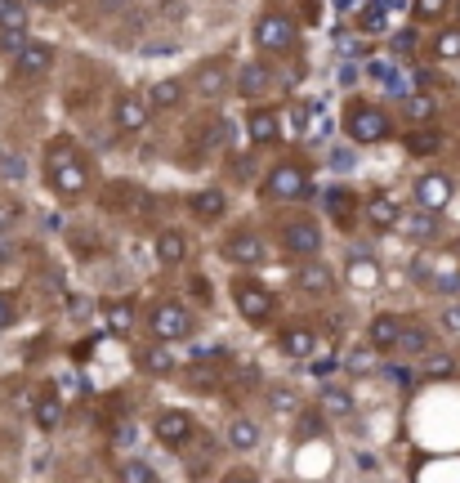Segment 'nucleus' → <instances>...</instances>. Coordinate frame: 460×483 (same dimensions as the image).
<instances>
[{"label":"nucleus","mask_w":460,"mask_h":483,"mask_svg":"<svg viewBox=\"0 0 460 483\" xmlns=\"http://www.w3.org/2000/svg\"><path fill=\"white\" fill-rule=\"evenodd\" d=\"M228 135H233V126L228 121H210L206 130H201V148L210 153V148H224L228 144Z\"/></svg>","instance_id":"nucleus-41"},{"label":"nucleus","mask_w":460,"mask_h":483,"mask_svg":"<svg viewBox=\"0 0 460 483\" xmlns=\"http://www.w3.org/2000/svg\"><path fill=\"white\" fill-rule=\"evenodd\" d=\"M148 104H152L157 112H175V108L184 104V81H179V77H166V81H157V86L148 90Z\"/></svg>","instance_id":"nucleus-25"},{"label":"nucleus","mask_w":460,"mask_h":483,"mask_svg":"<svg viewBox=\"0 0 460 483\" xmlns=\"http://www.w3.org/2000/svg\"><path fill=\"white\" fill-rule=\"evenodd\" d=\"M398 336H402V318H398V313H375V318H371V327H366L371 349H384V354H393Z\"/></svg>","instance_id":"nucleus-18"},{"label":"nucleus","mask_w":460,"mask_h":483,"mask_svg":"<svg viewBox=\"0 0 460 483\" xmlns=\"http://www.w3.org/2000/svg\"><path fill=\"white\" fill-rule=\"evenodd\" d=\"M442 327H447V331H456V336H460V300H451V304H447V309H442Z\"/></svg>","instance_id":"nucleus-49"},{"label":"nucleus","mask_w":460,"mask_h":483,"mask_svg":"<svg viewBox=\"0 0 460 483\" xmlns=\"http://www.w3.org/2000/svg\"><path fill=\"white\" fill-rule=\"evenodd\" d=\"M424 287H429V291H438V296H460V273H456V269H447V273H433Z\"/></svg>","instance_id":"nucleus-42"},{"label":"nucleus","mask_w":460,"mask_h":483,"mask_svg":"<svg viewBox=\"0 0 460 483\" xmlns=\"http://www.w3.org/2000/svg\"><path fill=\"white\" fill-rule=\"evenodd\" d=\"M72 157H77V144H72L68 135H59V139H50V148H45V171H54V166L72 162Z\"/></svg>","instance_id":"nucleus-34"},{"label":"nucleus","mask_w":460,"mask_h":483,"mask_svg":"<svg viewBox=\"0 0 460 483\" xmlns=\"http://www.w3.org/2000/svg\"><path fill=\"white\" fill-rule=\"evenodd\" d=\"M14 68H19L23 77H45V72L54 68V50H50L45 41H28V46L14 54Z\"/></svg>","instance_id":"nucleus-15"},{"label":"nucleus","mask_w":460,"mask_h":483,"mask_svg":"<svg viewBox=\"0 0 460 483\" xmlns=\"http://www.w3.org/2000/svg\"><path fill=\"white\" fill-rule=\"evenodd\" d=\"M188 380L197 385V394H215L219 389V362H197L188 371Z\"/></svg>","instance_id":"nucleus-32"},{"label":"nucleus","mask_w":460,"mask_h":483,"mask_svg":"<svg viewBox=\"0 0 460 483\" xmlns=\"http://www.w3.org/2000/svg\"><path fill=\"white\" fill-rule=\"evenodd\" d=\"M152 434H157V438H161L170 452H184V447L193 443L197 425H193V416H188V412H175V407H170V412H161V416H157Z\"/></svg>","instance_id":"nucleus-8"},{"label":"nucleus","mask_w":460,"mask_h":483,"mask_svg":"<svg viewBox=\"0 0 460 483\" xmlns=\"http://www.w3.org/2000/svg\"><path fill=\"white\" fill-rule=\"evenodd\" d=\"M317 407H322L326 416L344 421V416H353V394H349V389H335V385H322V389H317Z\"/></svg>","instance_id":"nucleus-29"},{"label":"nucleus","mask_w":460,"mask_h":483,"mask_svg":"<svg viewBox=\"0 0 460 483\" xmlns=\"http://www.w3.org/2000/svg\"><path fill=\"white\" fill-rule=\"evenodd\" d=\"M161 14H166V19H184V14H188V5H184V0H166Z\"/></svg>","instance_id":"nucleus-54"},{"label":"nucleus","mask_w":460,"mask_h":483,"mask_svg":"<svg viewBox=\"0 0 460 483\" xmlns=\"http://www.w3.org/2000/svg\"><path fill=\"white\" fill-rule=\"evenodd\" d=\"M45 175H50V188H54L59 197H68V202H72V197H81V193L90 188V162H86L81 153H77L72 162H63V166L45 171Z\"/></svg>","instance_id":"nucleus-6"},{"label":"nucleus","mask_w":460,"mask_h":483,"mask_svg":"<svg viewBox=\"0 0 460 483\" xmlns=\"http://www.w3.org/2000/svg\"><path fill=\"white\" fill-rule=\"evenodd\" d=\"M326 421H331V416H326L322 407H317V412H304V416H300V429H295V438H300V443H313V438H322Z\"/></svg>","instance_id":"nucleus-33"},{"label":"nucleus","mask_w":460,"mask_h":483,"mask_svg":"<svg viewBox=\"0 0 460 483\" xmlns=\"http://www.w3.org/2000/svg\"><path fill=\"white\" fill-rule=\"evenodd\" d=\"M99 206H103V211H117V215H135V211L148 206V197H144L135 184H108L103 197H99Z\"/></svg>","instance_id":"nucleus-13"},{"label":"nucleus","mask_w":460,"mask_h":483,"mask_svg":"<svg viewBox=\"0 0 460 483\" xmlns=\"http://www.w3.org/2000/svg\"><path fill=\"white\" fill-rule=\"evenodd\" d=\"M389 130H393V126H389V117H384L380 108H366V104H362V108L349 112V139H353V144H384Z\"/></svg>","instance_id":"nucleus-5"},{"label":"nucleus","mask_w":460,"mask_h":483,"mask_svg":"<svg viewBox=\"0 0 460 483\" xmlns=\"http://www.w3.org/2000/svg\"><path fill=\"white\" fill-rule=\"evenodd\" d=\"M357 23L375 37V32H384V10H362V19H357Z\"/></svg>","instance_id":"nucleus-48"},{"label":"nucleus","mask_w":460,"mask_h":483,"mask_svg":"<svg viewBox=\"0 0 460 483\" xmlns=\"http://www.w3.org/2000/svg\"><path fill=\"white\" fill-rule=\"evenodd\" d=\"M371 367V349H353V358H349V371H366Z\"/></svg>","instance_id":"nucleus-52"},{"label":"nucleus","mask_w":460,"mask_h":483,"mask_svg":"<svg viewBox=\"0 0 460 483\" xmlns=\"http://www.w3.org/2000/svg\"><path fill=\"white\" fill-rule=\"evenodd\" d=\"M148 331H152V340H188L193 336V313L184 309V304H175V300H166V304H157L152 313H148Z\"/></svg>","instance_id":"nucleus-2"},{"label":"nucleus","mask_w":460,"mask_h":483,"mask_svg":"<svg viewBox=\"0 0 460 483\" xmlns=\"http://www.w3.org/2000/svg\"><path fill=\"white\" fill-rule=\"evenodd\" d=\"M188 251H193V246H188V237H184L179 229H166V233L157 237V260H161L166 269L184 264V260H188Z\"/></svg>","instance_id":"nucleus-22"},{"label":"nucleus","mask_w":460,"mask_h":483,"mask_svg":"<svg viewBox=\"0 0 460 483\" xmlns=\"http://www.w3.org/2000/svg\"><path fill=\"white\" fill-rule=\"evenodd\" d=\"M456 10H460V5H456Z\"/></svg>","instance_id":"nucleus-60"},{"label":"nucleus","mask_w":460,"mask_h":483,"mask_svg":"<svg viewBox=\"0 0 460 483\" xmlns=\"http://www.w3.org/2000/svg\"><path fill=\"white\" fill-rule=\"evenodd\" d=\"M447 5H451V0H415L411 10H415V19H420V23H433V19H442V14H447Z\"/></svg>","instance_id":"nucleus-44"},{"label":"nucleus","mask_w":460,"mask_h":483,"mask_svg":"<svg viewBox=\"0 0 460 483\" xmlns=\"http://www.w3.org/2000/svg\"><path fill=\"white\" fill-rule=\"evenodd\" d=\"M424 371H429V376H447V371H451V358L438 354V349H429V354H424Z\"/></svg>","instance_id":"nucleus-47"},{"label":"nucleus","mask_w":460,"mask_h":483,"mask_svg":"<svg viewBox=\"0 0 460 483\" xmlns=\"http://www.w3.org/2000/svg\"><path fill=\"white\" fill-rule=\"evenodd\" d=\"M32 5H41V10H59L63 0H32Z\"/></svg>","instance_id":"nucleus-58"},{"label":"nucleus","mask_w":460,"mask_h":483,"mask_svg":"<svg viewBox=\"0 0 460 483\" xmlns=\"http://www.w3.org/2000/svg\"><path fill=\"white\" fill-rule=\"evenodd\" d=\"M130 322H135V300H117V304H108V327H112L117 336H126Z\"/></svg>","instance_id":"nucleus-35"},{"label":"nucleus","mask_w":460,"mask_h":483,"mask_svg":"<svg viewBox=\"0 0 460 483\" xmlns=\"http://www.w3.org/2000/svg\"><path fill=\"white\" fill-rule=\"evenodd\" d=\"M224 260L237 264V269H259V264H264V242H259L255 233H233V237L224 242Z\"/></svg>","instance_id":"nucleus-11"},{"label":"nucleus","mask_w":460,"mask_h":483,"mask_svg":"<svg viewBox=\"0 0 460 483\" xmlns=\"http://www.w3.org/2000/svg\"><path fill=\"white\" fill-rule=\"evenodd\" d=\"M433 54L438 59H460V28H442L433 37Z\"/></svg>","instance_id":"nucleus-37"},{"label":"nucleus","mask_w":460,"mask_h":483,"mask_svg":"<svg viewBox=\"0 0 460 483\" xmlns=\"http://www.w3.org/2000/svg\"><path fill=\"white\" fill-rule=\"evenodd\" d=\"M0 28H28V5L23 0H0Z\"/></svg>","instance_id":"nucleus-38"},{"label":"nucleus","mask_w":460,"mask_h":483,"mask_svg":"<svg viewBox=\"0 0 460 483\" xmlns=\"http://www.w3.org/2000/svg\"><path fill=\"white\" fill-rule=\"evenodd\" d=\"M282 246H286V255H300V260L317 255V251H322V229H317V220H291V224L282 229Z\"/></svg>","instance_id":"nucleus-7"},{"label":"nucleus","mask_w":460,"mask_h":483,"mask_svg":"<svg viewBox=\"0 0 460 483\" xmlns=\"http://www.w3.org/2000/svg\"><path fill=\"white\" fill-rule=\"evenodd\" d=\"M268 407H273L277 416H286V412H295V407H300V398H295V389L273 385V389H268Z\"/></svg>","instance_id":"nucleus-40"},{"label":"nucleus","mask_w":460,"mask_h":483,"mask_svg":"<svg viewBox=\"0 0 460 483\" xmlns=\"http://www.w3.org/2000/svg\"><path fill=\"white\" fill-rule=\"evenodd\" d=\"M148 112H152L148 99H139V95H121V99L112 104V126L126 130V135H139V130L148 126Z\"/></svg>","instance_id":"nucleus-9"},{"label":"nucleus","mask_w":460,"mask_h":483,"mask_svg":"<svg viewBox=\"0 0 460 483\" xmlns=\"http://www.w3.org/2000/svg\"><path fill=\"white\" fill-rule=\"evenodd\" d=\"M451 193H456L451 175H442V171H429L415 179V206H424V211H442L451 202Z\"/></svg>","instance_id":"nucleus-10"},{"label":"nucleus","mask_w":460,"mask_h":483,"mask_svg":"<svg viewBox=\"0 0 460 483\" xmlns=\"http://www.w3.org/2000/svg\"><path fill=\"white\" fill-rule=\"evenodd\" d=\"M438 148H442V135L438 130H411L407 135V153L411 157H433Z\"/></svg>","instance_id":"nucleus-31"},{"label":"nucleus","mask_w":460,"mask_h":483,"mask_svg":"<svg viewBox=\"0 0 460 483\" xmlns=\"http://www.w3.org/2000/svg\"><path fill=\"white\" fill-rule=\"evenodd\" d=\"M398 229L411 237V242H429L433 233H438V211H402V220H398Z\"/></svg>","instance_id":"nucleus-20"},{"label":"nucleus","mask_w":460,"mask_h":483,"mask_svg":"<svg viewBox=\"0 0 460 483\" xmlns=\"http://www.w3.org/2000/svg\"><path fill=\"white\" fill-rule=\"evenodd\" d=\"M233 175H237V179H251V175H255V162H251V157H233Z\"/></svg>","instance_id":"nucleus-51"},{"label":"nucleus","mask_w":460,"mask_h":483,"mask_svg":"<svg viewBox=\"0 0 460 483\" xmlns=\"http://www.w3.org/2000/svg\"><path fill=\"white\" fill-rule=\"evenodd\" d=\"M246 135H251V144H277L282 139V117L273 108H251L246 112Z\"/></svg>","instance_id":"nucleus-16"},{"label":"nucleus","mask_w":460,"mask_h":483,"mask_svg":"<svg viewBox=\"0 0 460 483\" xmlns=\"http://www.w3.org/2000/svg\"><path fill=\"white\" fill-rule=\"evenodd\" d=\"M10 322H14V300H10V296H0V331H5Z\"/></svg>","instance_id":"nucleus-53"},{"label":"nucleus","mask_w":460,"mask_h":483,"mask_svg":"<svg viewBox=\"0 0 460 483\" xmlns=\"http://www.w3.org/2000/svg\"><path fill=\"white\" fill-rule=\"evenodd\" d=\"M393 354H398V358H424V354H429V331H424V327L402 322V336H398Z\"/></svg>","instance_id":"nucleus-28"},{"label":"nucleus","mask_w":460,"mask_h":483,"mask_svg":"<svg viewBox=\"0 0 460 483\" xmlns=\"http://www.w3.org/2000/svg\"><path fill=\"white\" fill-rule=\"evenodd\" d=\"M63 416H68L63 398H59L54 389H41V394H37V403H32V421L50 434V429H59V425H63Z\"/></svg>","instance_id":"nucleus-19"},{"label":"nucleus","mask_w":460,"mask_h":483,"mask_svg":"<svg viewBox=\"0 0 460 483\" xmlns=\"http://www.w3.org/2000/svg\"><path fill=\"white\" fill-rule=\"evenodd\" d=\"M264 193H268V197H277V202H295V197H304V193H308V171H304V166H295V162H282V166H273V171H268Z\"/></svg>","instance_id":"nucleus-4"},{"label":"nucleus","mask_w":460,"mask_h":483,"mask_svg":"<svg viewBox=\"0 0 460 483\" xmlns=\"http://www.w3.org/2000/svg\"><path fill=\"white\" fill-rule=\"evenodd\" d=\"M233 300H237V313H242L246 322H268V318H273V309H277L273 291H268V287H259L255 278L233 282Z\"/></svg>","instance_id":"nucleus-3"},{"label":"nucleus","mask_w":460,"mask_h":483,"mask_svg":"<svg viewBox=\"0 0 460 483\" xmlns=\"http://www.w3.org/2000/svg\"><path fill=\"white\" fill-rule=\"evenodd\" d=\"M456 255H460V242H456Z\"/></svg>","instance_id":"nucleus-59"},{"label":"nucleus","mask_w":460,"mask_h":483,"mask_svg":"<svg viewBox=\"0 0 460 483\" xmlns=\"http://www.w3.org/2000/svg\"><path fill=\"white\" fill-rule=\"evenodd\" d=\"M28 46V28H0V54H19Z\"/></svg>","instance_id":"nucleus-43"},{"label":"nucleus","mask_w":460,"mask_h":483,"mask_svg":"<svg viewBox=\"0 0 460 483\" xmlns=\"http://www.w3.org/2000/svg\"><path fill=\"white\" fill-rule=\"evenodd\" d=\"M188 211L197 215V220H219L224 211H228V202H224V193L219 188H201V193H193V202H188Z\"/></svg>","instance_id":"nucleus-27"},{"label":"nucleus","mask_w":460,"mask_h":483,"mask_svg":"<svg viewBox=\"0 0 460 483\" xmlns=\"http://www.w3.org/2000/svg\"><path fill=\"white\" fill-rule=\"evenodd\" d=\"M259 425L251 421V416H233V425H228V447L233 452H255L259 447Z\"/></svg>","instance_id":"nucleus-26"},{"label":"nucleus","mask_w":460,"mask_h":483,"mask_svg":"<svg viewBox=\"0 0 460 483\" xmlns=\"http://www.w3.org/2000/svg\"><path fill=\"white\" fill-rule=\"evenodd\" d=\"M295 282H300L304 291L322 296V291H331V287H335V273H331V264H322L317 255H308V260H300V269H295Z\"/></svg>","instance_id":"nucleus-17"},{"label":"nucleus","mask_w":460,"mask_h":483,"mask_svg":"<svg viewBox=\"0 0 460 483\" xmlns=\"http://www.w3.org/2000/svg\"><path fill=\"white\" fill-rule=\"evenodd\" d=\"M23 171H28V166H23V157H19V153H0V179L19 184V179H23Z\"/></svg>","instance_id":"nucleus-45"},{"label":"nucleus","mask_w":460,"mask_h":483,"mask_svg":"<svg viewBox=\"0 0 460 483\" xmlns=\"http://www.w3.org/2000/svg\"><path fill=\"white\" fill-rule=\"evenodd\" d=\"M193 90H197L201 99H219V95L228 90V63H219V59H206V63L193 72Z\"/></svg>","instance_id":"nucleus-12"},{"label":"nucleus","mask_w":460,"mask_h":483,"mask_svg":"<svg viewBox=\"0 0 460 483\" xmlns=\"http://www.w3.org/2000/svg\"><path fill=\"white\" fill-rule=\"evenodd\" d=\"M268 86H273L268 63H246V68L237 72V95H242V99H259Z\"/></svg>","instance_id":"nucleus-21"},{"label":"nucleus","mask_w":460,"mask_h":483,"mask_svg":"<svg viewBox=\"0 0 460 483\" xmlns=\"http://www.w3.org/2000/svg\"><path fill=\"white\" fill-rule=\"evenodd\" d=\"M402 112H407L411 121H433V112H438V104H433L429 95H411V99L402 104Z\"/></svg>","instance_id":"nucleus-39"},{"label":"nucleus","mask_w":460,"mask_h":483,"mask_svg":"<svg viewBox=\"0 0 460 483\" xmlns=\"http://www.w3.org/2000/svg\"><path fill=\"white\" fill-rule=\"evenodd\" d=\"M10 260H14V246L5 242V233H0V264H10Z\"/></svg>","instance_id":"nucleus-57"},{"label":"nucleus","mask_w":460,"mask_h":483,"mask_svg":"<svg viewBox=\"0 0 460 483\" xmlns=\"http://www.w3.org/2000/svg\"><path fill=\"white\" fill-rule=\"evenodd\" d=\"M135 362H139L148 376H170V371H175V354L166 349V340H157V345H144Z\"/></svg>","instance_id":"nucleus-24"},{"label":"nucleus","mask_w":460,"mask_h":483,"mask_svg":"<svg viewBox=\"0 0 460 483\" xmlns=\"http://www.w3.org/2000/svg\"><path fill=\"white\" fill-rule=\"evenodd\" d=\"M393 50H398V54H411V50H415V37H411V32L393 37Z\"/></svg>","instance_id":"nucleus-55"},{"label":"nucleus","mask_w":460,"mask_h":483,"mask_svg":"<svg viewBox=\"0 0 460 483\" xmlns=\"http://www.w3.org/2000/svg\"><path fill=\"white\" fill-rule=\"evenodd\" d=\"M326 206H331V215L340 224H349V211H353V197L349 193H326Z\"/></svg>","instance_id":"nucleus-46"},{"label":"nucleus","mask_w":460,"mask_h":483,"mask_svg":"<svg viewBox=\"0 0 460 483\" xmlns=\"http://www.w3.org/2000/svg\"><path fill=\"white\" fill-rule=\"evenodd\" d=\"M362 215H366V224H371V229L389 233V229H398V220H402V206H398L389 193H371V197H366V206H362Z\"/></svg>","instance_id":"nucleus-14"},{"label":"nucleus","mask_w":460,"mask_h":483,"mask_svg":"<svg viewBox=\"0 0 460 483\" xmlns=\"http://www.w3.org/2000/svg\"><path fill=\"white\" fill-rule=\"evenodd\" d=\"M14 220H19V206H14V202H0V233H5Z\"/></svg>","instance_id":"nucleus-50"},{"label":"nucleus","mask_w":460,"mask_h":483,"mask_svg":"<svg viewBox=\"0 0 460 483\" xmlns=\"http://www.w3.org/2000/svg\"><path fill=\"white\" fill-rule=\"evenodd\" d=\"M255 46L264 50V54H286L291 46H295V37H300V28H295V19L291 14H282V10H268V14H259L255 19Z\"/></svg>","instance_id":"nucleus-1"},{"label":"nucleus","mask_w":460,"mask_h":483,"mask_svg":"<svg viewBox=\"0 0 460 483\" xmlns=\"http://www.w3.org/2000/svg\"><path fill=\"white\" fill-rule=\"evenodd\" d=\"M349 282H353L357 291L380 287V264H375L371 255H353V260H349Z\"/></svg>","instance_id":"nucleus-30"},{"label":"nucleus","mask_w":460,"mask_h":483,"mask_svg":"<svg viewBox=\"0 0 460 483\" xmlns=\"http://www.w3.org/2000/svg\"><path fill=\"white\" fill-rule=\"evenodd\" d=\"M277 345H282L286 358H308V354L317 349V336H313V327H286V331L277 336Z\"/></svg>","instance_id":"nucleus-23"},{"label":"nucleus","mask_w":460,"mask_h":483,"mask_svg":"<svg viewBox=\"0 0 460 483\" xmlns=\"http://www.w3.org/2000/svg\"><path fill=\"white\" fill-rule=\"evenodd\" d=\"M357 470H362V474H375L380 465H375V456H371V452H357Z\"/></svg>","instance_id":"nucleus-56"},{"label":"nucleus","mask_w":460,"mask_h":483,"mask_svg":"<svg viewBox=\"0 0 460 483\" xmlns=\"http://www.w3.org/2000/svg\"><path fill=\"white\" fill-rule=\"evenodd\" d=\"M117 479H121V483H152L157 470H152L148 461H121V465H117Z\"/></svg>","instance_id":"nucleus-36"}]
</instances>
